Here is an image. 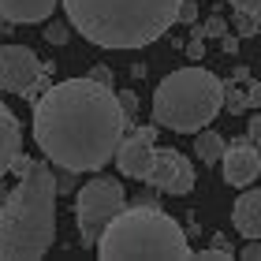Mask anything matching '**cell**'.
Listing matches in <instances>:
<instances>
[{
	"label": "cell",
	"mask_w": 261,
	"mask_h": 261,
	"mask_svg": "<svg viewBox=\"0 0 261 261\" xmlns=\"http://www.w3.org/2000/svg\"><path fill=\"white\" fill-rule=\"evenodd\" d=\"M179 22H198V4L194 0H183L179 4Z\"/></svg>",
	"instance_id": "22"
},
{
	"label": "cell",
	"mask_w": 261,
	"mask_h": 261,
	"mask_svg": "<svg viewBox=\"0 0 261 261\" xmlns=\"http://www.w3.org/2000/svg\"><path fill=\"white\" fill-rule=\"evenodd\" d=\"M19 183L0 201V261H38L56 243V175L45 161H15Z\"/></svg>",
	"instance_id": "2"
},
{
	"label": "cell",
	"mask_w": 261,
	"mask_h": 261,
	"mask_svg": "<svg viewBox=\"0 0 261 261\" xmlns=\"http://www.w3.org/2000/svg\"><path fill=\"white\" fill-rule=\"evenodd\" d=\"M224 109L235 112V116L246 112V109H250V101H246V90H228V86H224Z\"/></svg>",
	"instance_id": "16"
},
{
	"label": "cell",
	"mask_w": 261,
	"mask_h": 261,
	"mask_svg": "<svg viewBox=\"0 0 261 261\" xmlns=\"http://www.w3.org/2000/svg\"><path fill=\"white\" fill-rule=\"evenodd\" d=\"M224 135H217V130H194V157L201 161V164H217L220 157H224Z\"/></svg>",
	"instance_id": "14"
},
{
	"label": "cell",
	"mask_w": 261,
	"mask_h": 261,
	"mask_svg": "<svg viewBox=\"0 0 261 261\" xmlns=\"http://www.w3.org/2000/svg\"><path fill=\"white\" fill-rule=\"evenodd\" d=\"M194 34H198V38H224V34H228V19L209 15L205 22H198V27H194Z\"/></svg>",
	"instance_id": "15"
},
{
	"label": "cell",
	"mask_w": 261,
	"mask_h": 261,
	"mask_svg": "<svg viewBox=\"0 0 261 261\" xmlns=\"http://www.w3.org/2000/svg\"><path fill=\"white\" fill-rule=\"evenodd\" d=\"M146 183L153 191L168 194V198H183V194L194 191V164L179 149H161L157 146V157H153V168L146 175Z\"/></svg>",
	"instance_id": "7"
},
{
	"label": "cell",
	"mask_w": 261,
	"mask_h": 261,
	"mask_svg": "<svg viewBox=\"0 0 261 261\" xmlns=\"http://www.w3.org/2000/svg\"><path fill=\"white\" fill-rule=\"evenodd\" d=\"M60 0H0V15H4L11 27L15 22H45L56 11Z\"/></svg>",
	"instance_id": "13"
},
{
	"label": "cell",
	"mask_w": 261,
	"mask_h": 261,
	"mask_svg": "<svg viewBox=\"0 0 261 261\" xmlns=\"http://www.w3.org/2000/svg\"><path fill=\"white\" fill-rule=\"evenodd\" d=\"M228 4L235 11H254V15H261V0H228Z\"/></svg>",
	"instance_id": "24"
},
{
	"label": "cell",
	"mask_w": 261,
	"mask_h": 261,
	"mask_svg": "<svg viewBox=\"0 0 261 261\" xmlns=\"http://www.w3.org/2000/svg\"><path fill=\"white\" fill-rule=\"evenodd\" d=\"M239 49V34H224V53H235Z\"/></svg>",
	"instance_id": "28"
},
{
	"label": "cell",
	"mask_w": 261,
	"mask_h": 261,
	"mask_svg": "<svg viewBox=\"0 0 261 261\" xmlns=\"http://www.w3.org/2000/svg\"><path fill=\"white\" fill-rule=\"evenodd\" d=\"M246 135H250L257 146H261V109H254V116H250V127H246Z\"/></svg>",
	"instance_id": "25"
},
{
	"label": "cell",
	"mask_w": 261,
	"mask_h": 261,
	"mask_svg": "<svg viewBox=\"0 0 261 261\" xmlns=\"http://www.w3.org/2000/svg\"><path fill=\"white\" fill-rule=\"evenodd\" d=\"M123 205H127V191H123L120 179H109V175L90 179V183L75 194V224H79L82 243H93V246H97L101 231L116 220V213H120Z\"/></svg>",
	"instance_id": "6"
},
{
	"label": "cell",
	"mask_w": 261,
	"mask_h": 261,
	"mask_svg": "<svg viewBox=\"0 0 261 261\" xmlns=\"http://www.w3.org/2000/svg\"><path fill=\"white\" fill-rule=\"evenodd\" d=\"M4 194H8V187H4V183H0V201H4Z\"/></svg>",
	"instance_id": "31"
},
{
	"label": "cell",
	"mask_w": 261,
	"mask_h": 261,
	"mask_svg": "<svg viewBox=\"0 0 261 261\" xmlns=\"http://www.w3.org/2000/svg\"><path fill=\"white\" fill-rule=\"evenodd\" d=\"M19 157H22V127H19V116L0 101V179L15 168Z\"/></svg>",
	"instance_id": "12"
},
{
	"label": "cell",
	"mask_w": 261,
	"mask_h": 261,
	"mask_svg": "<svg viewBox=\"0 0 261 261\" xmlns=\"http://www.w3.org/2000/svg\"><path fill=\"white\" fill-rule=\"evenodd\" d=\"M220 168H224V183L228 187H235V191L250 187L261 175V149H257V142L250 135L246 138H231L228 146H224Z\"/></svg>",
	"instance_id": "10"
},
{
	"label": "cell",
	"mask_w": 261,
	"mask_h": 261,
	"mask_svg": "<svg viewBox=\"0 0 261 261\" xmlns=\"http://www.w3.org/2000/svg\"><path fill=\"white\" fill-rule=\"evenodd\" d=\"M187 56H191V60H201V56H205V38H198V34H194V41L187 45Z\"/></svg>",
	"instance_id": "23"
},
{
	"label": "cell",
	"mask_w": 261,
	"mask_h": 261,
	"mask_svg": "<svg viewBox=\"0 0 261 261\" xmlns=\"http://www.w3.org/2000/svg\"><path fill=\"white\" fill-rule=\"evenodd\" d=\"M183 0H64L67 22L97 49H146L179 22Z\"/></svg>",
	"instance_id": "3"
},
{
	"label": "cell",
	"mask_w": 261,
	"mask_h": 261,
	"mask_svg": "<svg viewBox=\"0 0 261 261\" xmlns=\"http://www.w3.org/2000/svg\"><path fill=\"white\" fill-rule=\"evenodd\" d=\"M231 75H235V82H246V79H250V71H246V67H235Z\"/></svg>",
	"instance_id": "29"
},
{
	"label": "cell",
	"mask_w": 261,
	"mask_h": 261,
	"mask_svg": "<svg viewBox=\"0 0 261 261\" xmlns=\"http://www.w3.org/2000/svg\"><path fill=\"white\" fill-rule=\"evenodd\" d=\"M194 257H201V261H231L235 254L228 250V246H209V250H201V254H194Z\"/></svg>",
	"instance_id": "20"
},
{
	"label": "cell",
	"mask_w": 261,
	"mask_h": 261,
	"mask_svg": "<svg viewBox=\"0 0 261 261\" xmlns=\"http://www.w3.org/2000/svg\"><path fill=\"white\" fill-rule=\"evenodd\" d=\"M101 261H187L194 257L187 231L161 205H123L97 239Z\"/></svg>",
	"instance_id": "4"
},
{
	"label": "cell",
	"mask_w": 261,
	"mask_h": 261,
	"mask_svg": "<svg viewBox=\"0 0 261 261\" xmlns=\"http://www.w3.org/2000/svg\"><path fill=\"white\" fill-rule=\"evenodd\" d=\"M127 112L109 82L64 79L34 101V142L45 161L71 175L101 172L127 135Z\"/></svg>",
	"instance_id": "1"
},
{
	"label": "cell",
	"mask_w": 261,
	"mask_h": 261,
	"mask_svg": "<svg viewBox=\"0 0 261 261\" xmlns=\"http://www.w3.org/2000/svg\"><path fill=\"white\" fill-rule=\"evenodd\" d=\"M224 109V79L209 67H179L161 79L153 93V123L175 135H194L209 127Z\"/></svg>",
	"instance_id": "5"
},
{
	"label": "cell",
	"mask_w": 261,
	"mask_h": 261,
	"mask_svg": "<svg viewBox=\"0 0 261 261\" xmlns=\"http://www.w3.org/2000/svg\"><path fill=\"white\" fill-rule=\"evenodd\" d=\"M120 105H123V112H127V120L135 123V112H138V97L130 90H120Z\"/></svg>",
	"instance_id": "21"
},
{
	"label": "cell",
	"mask_w": 261,
	"mask_h": 261,
	"mask_svg": "<svg viewBox=\"0 0 261 261\" xmlns=\"http://www.w3.org/2000/svg\"><path fill=\"white\" fill-rule=\"evenodd\" d=\"M231 224L243 239H261V187H243L231 205Z\"/></svg>",
	"instance_id": "11"
},
{
	"label": "cell",
	"mask_w": 261,
	"mask_h": 261,
	"mask_svg": "<svg viewBox=\"0 0 261 261\" xmlns=\"http://www.w3.org/2000/svg\"><path fill=\"white\" fill-rule=\"evenodd\" d=\"M257 19L254 11H235V30H239V38H250V34H257Z\"/></svg>",
	"instance_id": "17"
},
{
	"label": "cell",
	"mask_w": 261,
	"mask_h": 261,
	"mask_svg": "<svg viewBox=\"0 0 261 261\" xmlns=\"http://www.w3.org/2000/svg\"><path fill=\"white\" fill-rule=\"evenodd\" d=\"M153 157H157V127H127V135L120 138V149H116V164H120V175L127 179H142L153 168Z\"/></svg>",
	"instance_id": "8"
},
{
	"label": "cell",
	"mask_w": 261,
	"mask_h": 261,
	"mask_svg": "<svg viewBox=\"0 0 261 261\" xmlns=\"http://www.w3.org/2000/svg\"><path fill=\"white\" fill-rule=\"evenodd\" d=\"M8 27H11V22H8L4 15H0V34H8Z\"/></svg>",
	"instance_id": "30"
},
{
	"label": "cell",
	"mask_w": 261,
	"mask_h": 261,
	"mask_svg": "<svg viewBox=\"0 0 261 261\" xmlns=\"http://www.w3.org/2000/svg\"><path fill=\"white\" fill-rule=\"evenodd\" d=\"M45 71L38 53L27 45H0V90L4 93H27V86Z\"/></svg>",
	"instance_id": "9"
},
{
	"label": "cell",
	"mask_w": 261,
	"mask_h": 261,
	"mask_svg": "<svg viewBox=\"0 0 261 261\" xmlns=\"http://www.w3.org/2000/svg\"><path fill=\"white\" fill-rule=\"evenodd\" d=\"M67 38H71V34H67L64 22H53V27H45V41H49V45H64Z\"/></svg>",
	"instance_id": "19"
},
{
	"label": "cell",
	"mask_w": 261,
	"mask_h": 261,
	"mask_svg": "<svg viewBox=\"0 0 261 261\" xmlns=\"http://www.w3.org/2000/svg\"><path fill=\"white\" fill-rule=\"evenodd\" d=\"M49 86H53V82H49V75H45V71H41V75L34 79L30 86H27V93H22V97H27V101H38V97H41V93L49 90Z\"/></svg>",
	"instance_id": "18"
},
{
	"label": "cell",
	"mask_w": 261,
	"mask_h": 261,
	"mask_svg": "<svg viewBox=\"0 0 261 261\" xmlns=\"http://www.w3.org/2000/svg\"><path fill=\"white\" fill-rule=\"evenodd\" d=\"M243 257H246V261H261V243L250 239V246H243Z\"/></svg>",
	"instance_id": "27"
},
{
	"label": "cell",
	"mask_w": 261,
	"mask_h": 261,
	"mask_svg": "<svg viewBox=\"0 0 261 261\" xmlns=\"http://www.w3.org/2000/svg\"><path fill=\"white\" fill-rule=\"evenodd\" d=\"M246 101H250V109H261V82H250V86H246Z\"/></svg>",
	"instance_id": "26"
}]
</instances>
